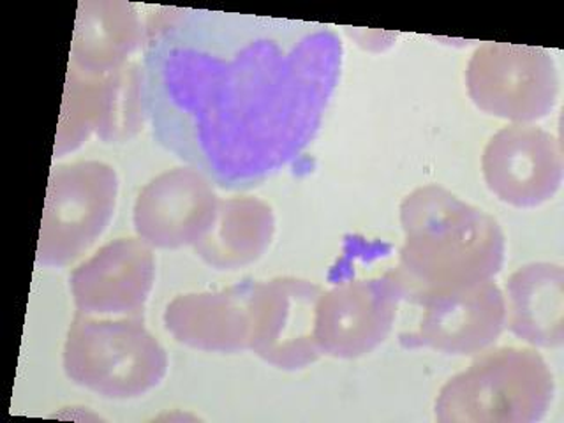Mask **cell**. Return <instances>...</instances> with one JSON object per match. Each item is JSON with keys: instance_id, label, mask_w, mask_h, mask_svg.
<instances>
[{"instance_id": "ba28073f", "label": "cell", "mask_w": 564, "mask_h": 423, "mask_svg": "<svg viewBox=\"0 0 564 423\" xmlns=\"http://www.w3.org/2000/svg\"><path fill=\"white\" fill-rule=\"evenodd\" d=\"M423 308L419 328L401 335L404 348L473 357L501 337L507 323L505 293L494 281L463 290L441 291L414 299Z\"/></svg>"}, {"instance_id": "8fae6325", "label": "cell", "mask_w": 564, "mask_h": 423, "mask_svg": "<svg viewBox=\"0 0 564 423\" xmlns=\"http://www.w3.org/2000/svg\"><path fill=\"white\" fill-rule=\"evenodd\" d=\"M217 203L207 176L194 167H175L141 189L134 205V228L149 246L194 247L210 228Z\"/></svg>"}, {"instance_id": "5bb4252c", "label": "cell", "mask_w": 564, "mask_h": 423, "mask_svg": "<svg viewBox=\"0 0 564 423\" xmlns=\"http://www.w3.org/2000/svg\"><path fill=\"white\" fill-rule=\"evenodd\" d=\"M507 323L511 334L538 348L564 343V270L561 264H524L507 282Z\"/></svg>"}, {"instance_id": "7a4b0ae2", "label": "cell", "mask_w": 564, "mask_h": 423, "mask_svg": "<svg viewBox=\"0 0 564 423\" xmlns=\"http://www.w3.org/2000/svg\"><path fill=\"white\" fill-rule=\"evenodd\" d=\"M401 225L404 246L393 272L408 302L492 281L501 272L507 238L498 220L441 185L405 196Z\"/></svg>"}, {"instance_id": "277c9868", "label": "cell", "mask_w": 564, "mask_h": 423, "mask_svg": "<svg viewBox=\"0 0 564 423\" xmlns=\"http://www.w3.org/2000/svg\"><path fill=\"white\" fill-rule=\"evenodd\" d=\"M67 378L108 399H134L166 376L167 355L143 314L76 313L64 346Z\"/></svg>"}, {"instance_id": "5b68a950", "label": "cell", "mask_w": 564, "mask_h": 423, "mask_svg": "<svg viewBox=\"0 0 564 423\" xmlns=\"http://www.w3.org/2000/svg\"><path fill=\"white\" fill-rule=\"evenodd\" d=\"M119 178L97 161L64 164L50 173L35 263L64 269L96 243L113 217Z\"/></svg>"}, {"instance_id": "9a60e30c", "label": "cell", "mask_w": 564, "mask_h": 423, "mask_svg": "<svg viewBox=\"0 0 564 423\" xmlns=\"http://www.w3.org/2000/svg\"><path fill=\"white\" fill-rule=\"evenodd\" d=\"M143 43V26L134 6L126 2H82L76 20L69 67L88 76L111 75Z\"/></svg>"}, {"instance_id": "8992f818", "label": "cell", "mask_w": 564, "mask_h": 423, "mask_svg": "<svg viewBox=\"0 0 564 423\" xmlns=\"http://www.w3.org/2000/svg\"><path fill=\"white\" fill-rule=\"evenodd\" d=\"M467 93L481 111L513 123L545 119L560 97V73L545 48L485 43L466 69Z\"/></svg>"}, {"instance_id": "30bf717a", "label": "cell", "mask_w": 564, "mask_h": 423, "mask_svg": "<svg viewBox=\"0 0 564 423\" xmlns=\"http://www.w3.org/2000/svg\"><path fill=\"white\" fill-rule=\"evenodd\" d=\"M490 193L516 208H536L554 198L563 184L561 141L531 123L499 129L481 155Z\"/></svg>"}, {"instance_id": "4fadbf2b", "label": "cell", "mask_w": 564, "mask_h": 423, "mask_svg": "<svg viewBox=\"0 0 564 423\" xmlns=\"http://www.w3.org/2000/svg\"><path fill=\"white\" fill-rule=\"evenodd\" d=\"M252 282L207 293L176 296L167 304L164 325L178 343L208 352L249 349V295Z\"/></svg>"}, {"instance_id": "3957f363", "label": "cell", "mask_w": 564, "mask_h": 423, "mask_svg": "<svg viewBox=\"0 0 564 423\" xmlns=\"http://www.w3.org/2000/svg\"><path fill=\"white\" fill-rule=\"evenodd\" d=\"M554 393V375L536 349L489 348L446 381L434 414L440 423H534L545 419Z\"/></svg>"}, {"instance_id": "7c38bea8", "label": "cell", "mask_w": 564, "mask_h": 423, "mask_svg": "<svg viewBox=\"0 0 564 423\" xmlns=\"http://www.w3.org/2000/svg\"><path fill=\"white\" fill-rule=\"evenodd\" d=\"M154 278V252L149 243L141 238H119L79 264L70 275V291L82 313L143 314Z\"/></svg>"}, {"instance_id": "2e32d148", "label": "cell", "mask_w": 564, "mask_h": 423, "mask_svg": "<svg viewBox=\"0 0 564 423\" xmlns=\"http://www.w3.org/2000/svg\"><path fill=\"white\" fill-rule=\"evenodd\" d=\"M275 234L267 203L251 196L219 199L216 217L194 251L212 269L237 270L260 260Z\"/></svg>"}, {"instance_id": "52a82bcc", "label": "cell", "mask_w": 564, "mask_h": 423, "mask_svg": "<svg viewBox=\"0 0 564 423\" xmlns=\"http://www.w3.org/2000/svg\"><path fill=\"white\" fill-rule=\"evenodd\" d=\"M322 288L296 278L252 282L249 349L282 370H300L322 357L316 343V305Z\"/></svg>"}, {"instance_id": "9c48e42d", "label": "cell", "mask_w": 564, "mask_h": 423, "mask_svg": "<svg viewBox=\"0 0 564 423\" xmlns=\"http://www.w3.org/2000/svg\"><path fill=\"white\" fill-rule=\"evenodd\" d=\"M404 300L395 272L369 281L344 282L322 293L316 305V343L322 355L358 358L375 351L392 332Z\"/></svg>"}, {"instance_id": "6da1fadb", "label": "cell", "mask_w": 564, "mask_h": 423, "mask_svg": "<svg viewBox=\"0 0 564 423\" xmlns=\"http://www.w3.org/2000/svg\"><path fill=\"white\" fill-rule=\"evenodd\" d=\"M145 108L159 145L223 189H249L316 138L344 46L322 23L164 8L145 34Z\"/></svg>"}]
</instances>
